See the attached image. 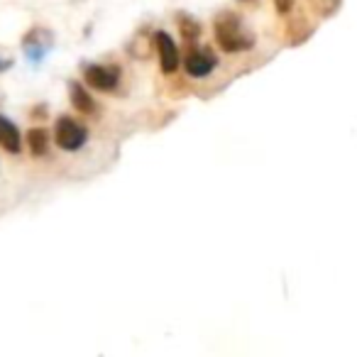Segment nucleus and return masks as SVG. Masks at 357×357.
<instances>
[{
    "label": "nucleus",
    "mask_w": 357,
    "mask_h": 357,
    "mask_svg": "<svg viewBox=\"0 0 357 357\" xmlns=\"http://www.w3.org/2000/svg\"><path fill=\"white\" fill-rule=\"evenodd\" d=\"M215 42H218L220 50L228 52V54H240V52L250 50L255 40L243 30L238 15L223 13V15H218V20H215Z\"/></svg>",
    "instance_id": "obj_1"
},
{
    "label": "nucleus",
    "mask_w": 357,
    "mask_h": 357,
    "mask_svg": "<svg viewBox=\"0 0 357 357\" xmlns=\"http://www.w3.org/2000/svg\"><path fill=\"white\" fill-rule=\"evenodd\" d=\"M54 139L56 147L64 149V152H79L86 144V139H89V130L81 123H76L74 118H69V115H61L54 125Z\"/></svg>",
    "instance_id": "obj_2"
},
{
    "label": "nucleus",
    "mask_w": 357,
    "mask_h": 357,
    "mask_svg": "<svg viewBox=\"0 0 357 357\" xmlns=\"http://www.w3.org/2000/svg\"><path fill=\"white\" fill-rule=\"evenodd\" d=\"M84 79L93 91L113 93V91L120 86L123 71H120V66H115V64H91L84 69Z\"/></svg>",
    "instance_id": "obj_3"
},
{
    "label": "nucleus",
    "mask_w": 357,
    "mask_h": 357,
    "mask_svg": "<svg viewBox=\"0 0 357 357\" xmlns=\"http://www.w3.org/2000/svg\"><path fill=\"white\" fill-rule=\"evenodd\" d=\"M218 66V59L215 54L208 50V47H196L191 45L184 54V71L191 76V79H206V76L213 74V69Z\"/></svg>",
    "instance_id": "obj_4"
},
{
    "label": "nucleus",
    "mask_w": 357,
    "mask_h": 357,
    "mask_svg": "<svg viewBox=\"0 0 357 357\" xmlns=\"http://www.w3.org/2000/svg\"><path fill=\"white\" fill-rule=\"evenodd\" d=\"M154 47H157V56H159V66H162V74H176L178 64H181V56L178 50L174 45V40L167 32H157L154 35Z\"/></svg>",
    "instance_id": "obj_5"
},
{
    "label": "nucleus",
    "mask_w": 357,
    "mask_h": 357,
    "mask_svg": "<svg viewBox=\"0 0 357 357\" xmlns=\"http://www.w3.org/2000/svg\"><path fill=\"white\" fill-rule=\"evenodd\" d=\"M0 149H6L8 154H20L22 149V135L13 120L6 115H0Z\"/></svg>",
    "instance_id": "obj_6"
},
{
    "label": "nucleus",
    "mask_w": 357,
    "mask_h": 357,
    "mask_svg": "<svg viewBox=\"0 0 357 357\" xmlns=\"http://www.w3.org/2000/svg\"><path fill=\"white\" fill-rule=\"evenodd\" d=\"M69 98H71V105L76 108V113L91 115L96 110V103H93V98H91V93L81 84H76V81L69 84Z\"/></svg>",
    "instance_id": "obj_7"
},
{
    "label": "nucleus",
    "mask_w": 357,
    "mask_h": 357,
    "mask_svg": "<svg viewBox=\"0 0 357 357\" xmlns=\"http://www.w3.org/2000/svg\"><path fill=\"white\" fill-rule=\"evenodd\" d=\"M27 147H30L32 157H45L50 152V135L42 128H32L27 132Z\"/></svg>",
    "instance_id": "obj_8"
},
{
    "label": "nucleus",
    "mask_w": 357,
    "mask_h": 357,
    "mask_svg": "<svg viewBox=\"0 0 357 357\" xmlns=\"http://www.w3.org/2000/svg\"><path fill=\"white\" fill-rule=\"evenodd\" d=\"M178 30H181V37H184L186 42H196L201 37V25L191 20V17H181Z\"/></svg>",
    "instance_id": "obj_9"
},
{
    "label": "nucleus",
    "mask_w": 357,
    "mask_h": 357,
    "mask_svg": "<svg viewBox=\"0 0 357 357\" xmlns=\"http://www.w3.org/2000/svg\"><path fill=\"white\" fill-rule=\"evenodd\" d=\"M274 6H277V10L282 13V15H287V13L291 10L294 3H291V0H274Z\"/></svg>",
    "instance_id": "obj_10"
}]
</instances>
